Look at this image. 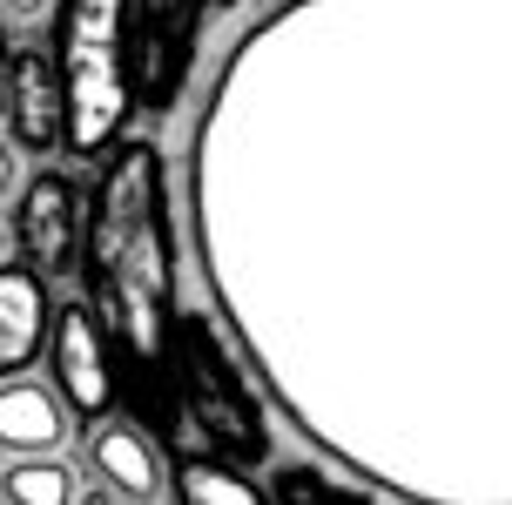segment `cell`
Masks as SVG:
<instances>
[{"mask_svg": "<svg viewBox=\"0 0 512 505\" xmlns=\"http://www.w3.org/2000/svg\"><path fill=\"white\" fill-rule=\"evenodd\" d=\"M75 505H122V499H115V492L95 479V485H81V499H75Z\"/></svg>", "mask_w": 512, "mask_h": 505, "instance_id": "cell-16", "label": "cell"}, {"mask_svg": "<svg viewBox=\"0 0 512 505\" xmlns=\"http://www.w3.org/2000/svg\"><path fill=\"white\" fill-rule=\"evenodd\" d=\"M27 189V176H21V149H14V135H0V202H14Z\"/></svg>", "mask_w": 512, "mask_h": 505, "instance_id": "cell-15", "label": "cell"}, {"mask_svg": "<svg viewBox=\"0 0 512 505\" xmlns=\"http://www.w3.org/2000/svg\"><path fill=\"white\" fill-rule=\"evenodd\" d=\"M7 135L21 155H54L68 142L61 61H48L41 48H14V61H7Z\"/></svg>", "mask_w": 512, "mask_h": 505, "instance_id": "cell-7", "label": "cell"}, {"mask_svg": "<svg viewBox=\"0 0 512 505\" xmlns=\"http://www.w3.org/2000/svg\"><path fill=\"white\" fill-rule=\"evenodd\" d=\"M270 505H378V499L358 492V485H344V479H324L317 465H277Z\"/></svg>", "mask_w": 512, "mask_h": 505, "instance_id": "cell-13", "label": "cell"}, {"mask_svg": "<svg viewBox=\"0 0 512 505\" xmlns=\"http://www.w3.org/2000/svg\"><path fill=\"white\" fill-rule=\"evenodd\" d=\"M176 499L182 505H270V492H256L236 465H223V458H209V452H196V458H176Z\"/></svg>", "mask_w": 512, "mask_h": 505, "instance_id": "cell-12", "label": "cell"}, {"mask_svg": "<svg viewBox=\"0 0 512 505\" xmlns=\"http://www.w3.org/2000/svg\"><path fill=\"white\" fill-rule=\"evenodd\" d=\"M88 465H95V479L128 505H162V445H155L149 431L135 425H95V445H88Z\"/></svg>", "mask_w": 512, "mask_h": 505, "instance_id": "cell-10", "label": "cell"}, {"mask_svg": "<svg viewBox=\"0 0 512 505\" xmlns=\"http://www.w3.org/2000/svg\"><path fill=\"white\" fill-rule=\"evenodd\" d=\"M196 27H203V0H128V75L135 101L149 108H176L189 61H196Z\"/></svg>", "mask_w": 512, "mask_h": 505, "instance_id": "cell-4", "label": "cell"}, {"mask_svg": "<svg viewBox=\"0 0 512 505\" xmlns=\"http://www.w3.org/2000/svg\"><path fill=\"white\" fill-rule=\"evenodd\" d=\"M48 364H54V391L68 398V411L88 418V425H108V411H115V357H108V324L95 303H61L54 310Z\"/></svg>", "mask_w": 512, "mask_h": 505, "instance_id": "cell-6", "label": "cell"}, {"mask_svg": "<svg viewBox=\"0 0 512 505\" xmlns=\"http://www.w3.org/2000/svg\"><path fill=\"white\" fill-rule=\"evenodd\" d=\"M81 479L75 465L54 458H0V505H75Z\"/></svg>", "mask_w": 512, "mask_h": 505, "instance_id": "cell-11", "label": "cell"}, {"mask_svg": "<svg viewBox=\"0 0 512 505\" xmlns=\"http://www.w3.org/2000/svg\"><path fill=\"white\" fill-rule=\"evenodd\" d=\"M169 398H176L196 452L223 458L236 472L270 458L263 404H256L250 378L236 371L230 344L216 337V324H209L203 310H182L176 317V337H169Z\"/></svg>", "mask_w": 512, "mask_h": 505, "instance_id": "cell-2", "label": "cell"}, {"mask_svg": "<svg viewBox=\"0 0 512 505\" xmlns=\"http://www.w3.org/2000/svg\"><path fill=\"white\" fill-rule=\"evenodd\" d=\"M75 438L68 398L41 378H7L0 384V458H54Z\"/></svg>", "mask_w": 512, "mask_h": 505, "instance_id": "cell-8", "label": "cell"}, {"mask_svg": "<svg viewBox=\"0 0 512 505\" xmlns=\"http://www.w3.org/2000/svg\"><path fill=\"white\" fill-rule=\"evenodd\" d=\"M7 61H14V48H7V21H0V68H7Z\"/></svg>", "mask_w": 512, "mask_h": 505, "instance_id": "cell-18", "label": "cell"}, {"mask_svg": "<svg viewBox=\"0 0 512 505\" xmlns=\"http://www.w3.org/2000/svg\"><path fill=\"white\" fill-rule=\"evenodd\" d=\"M14 250H21V243H14V223H7V216H0V270H7V263H14Z\"/></svg>", "mask_w": 512, "mask_h": 505, "instance_id": "cell-17", "label": "cell"}, {"mask_svg": "<svg viewBox=\"0 0 512 505\" xmlns=\"http://www.w3.org/2000/svg\"><path fill=\"white\" fill-rule=\"evenodd\" d=\"M61 7H68V0H0V21H14V27H48Z\"/></svg>", "mask_w": 512, "mask_h": 505, "instance_id": "cell-14", "label": "cell"}, {"mask_svg": "<svg viewBox=\"0 0 512 505\" xmlns=\"http://www.w3.org/2000/svg\"><path fill=\"white\" fill-rule=\"evenodd\" d=\"M61 88H68V149L102 155L122 142L135 75H128V0H68L61 7Z\"/></svg>", "mask_w": 512, "mask_h": 505, "instance_id": "cell-3", "label": "cell"}, {"mask_svg": "<svg viewBox=\"0 0 512 505\" xmlns=\"http://www.w3.org/2000/svg\"><path fill=\"white\" fill-rule=\"evenodd\" d=\"M54 344V303L48 277H34L27 263L0 270V384L27 378V364Z\"/></svg>", "mask_w": 512, "mask_h": 505, "instance_id": "cell-9", "label": "cell"}, {"mask_svg": "<svg viewBox=\"0 0 512 505\" xmlns=\"http://www.w3.org/2000/svg\"><path fill=\"white\" fill-rule=\"evenodd\" d=\"M81 270L95 283V310L115 330L128 371L169 384V337H176V229H169V176L155 142H122L108 155L88 209Z\"/></svg>", "mask_w": 512, "mask_h": 505, "instance_id": "cell-1", "label": "cell"}, {"mask_svg": "<svg viewBox=\"0 0 512 505\" xmlns=\"http://www.w3.org/2000/svg\"><path fill=\"white\" fill-rule=\"evenodd\" d=\"M223 7H236V0H223Z\"/></svg>", "mask_w": 512, "mask_h": 505, "instance_id": "cell-19", "label": "cell"}, {"mask_svg": "<svg viewBox=\"0 0 512 505\" xmlns=\"http://www.w3.org/2000/svg\"><path fill=\"white\" fill-rule=\"evenodd\" d=\"M14 243L27 250V270L34 277H68L81 270V250H88V209H81V189L68 176H27V189L14 196Z\"/></svg>", "mask_w": 512, "mask_h": 505, "instance_id": "cell-5", "label": "cell"}]
</instances>
